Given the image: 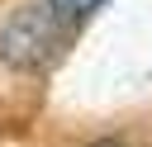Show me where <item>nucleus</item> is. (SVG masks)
<instances>
[{
  "label": "nucleus",
  "instance_id": "nucleus-2",
  "mask_svg": "<svg viewBox=\"0 0 152 147\" xmlns=\"http://www.w3.org/2000/svg\"><path fill=\"white\" fill-rule=\"evenodd\" d=\"M62 19H86V14H95L100 5H109V0H48Z\"/></svg>",
  "mask_w": 152,
  "mask_h": 147
},
{
  "label": "nucleus",
  "instance_id": "nucleus-1",
  "mask_svg": "<svg viewBox=\"0 0 152 147\" xmlns=\"http://www.w3.org/2000/svg\"><path fill=\"white\" fill-rule=\"evenodd\" d=\"M62 52V14L52 5H24L0 28V57L14 71H38Z\"/></svg>",
  "mask_w": 152,
  "mask_h": 147
},
{
  "label": "nucleus",
  "instance_id": "nucleus-3",
  "mask_svg": "<svg viewBox=\"0 0 152 147\" xmlns=\"http://www.w3.org/2000/svg\"><path fill=\"white\" fill-rule=\"evenodd\" d=\"M90 147H124V142H114V138H104V142H90Z\"/></svg>",
  "mask_w": 152,
  "mask_h": 147
}]
</instances>
